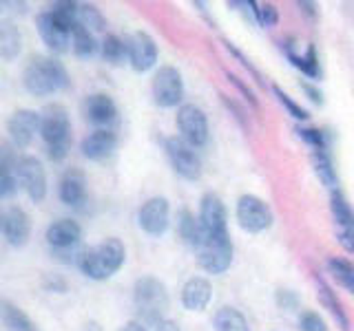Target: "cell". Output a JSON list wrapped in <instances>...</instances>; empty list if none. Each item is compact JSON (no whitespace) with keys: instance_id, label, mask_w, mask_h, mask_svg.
Wrapping results in <instances>:
<instances>
[{"instance_id":"1","label":"cell","mask_w":354,"mask_h":331,"mask_svg":"<svg viewBox=\"0 0 354 331\" xmlns=\"http://www.w3.org/2000/svg\"><path fill=\"white\" fill-rule=\"evenodd\" d=\"M127 261L124 243L115 237H109L97 245H91L82 252H77V268L91 281H106L111 279Z\"/></svg>"},{"instance_id":"2","label":"cell","mask_w":354,"mask_h":331,"mask_svg":"<svg viewBox=\"0 0 354 331\" xmlns=\"http://www.w3.org/2000/svg\"><path fill=\"white\" fill-rule=\"evenodd\" d=\"M75 25V3H58L36 18V29L51 53H64L71 44V27Z\"/></svg>"},{"instance_id":"3","label":"cell","mask_w":354,"mask_h":331,"mask_svg":"<svg viewBox=\"0 0 354 331\" xmlns=\"http://www.w3.org/2000/svg\"><path fill=\"white\" fill-rule=\"evenodd\" d=\"M22 84L36 97H47L60 88L69 86V73L55 58H42L33 55L22 71Z\"/></svg>"},{"instance_id":"4","label":"cell","mask_w":354,"mask_h":331,"mask_svg":"<svg viewBox=\"0 0 354 331\" xmlns=\"http://www.w3.org/2000/svg\"><path fill=\"white\" fill-rule=\"evenodd\" d=\"M40 135L53 161H62L71 150V119L60 104H49L40 115Z\"/></svg>"},{"instance_id":"5","label":"cell","mask_w":354,"mask_h":331,"mask_svg":"<svg viewBox=\"0 0 354 331\" xmlns=\"http://www.w3.org/2000/svg\"><path fill=\"white\" fill-rule=\"evenodd\" d=\"M133 301H136L142 323L155 327L162 320L164 309L169 307V294H166V287L160 279L144 276L133 287Z\"/></svg>"},{"instance_id":"6","label":"cell","mask_w":354,"mask_h":331,"mask_svg":"<svg viewBox=\"0 0 354 331\" xmlns=\"http://www.w3.org/2000/svg\"><path fill=\"white\" fill-rule=\"evenodd\" d=\"M195 252L199 268L206 274H224L232 263V241L228 232H224V234H204Z\"/></svg>"},{"instance_id":"7","label":"cell","mask_w":354,"mask_h":331,"mask_svg":"<svg viewBox=\"0 0 354 331\" xmlns=\"http://www.w3.org/2000/svg\"><path fill=\"white\" fill-rule=\"evenodd\" d=\"M151 93H153V102L160 108H171L177 106L184 97V82H182V73L175 69V66H160L153 75V84H151Z\"/></svg>"},{"instance_id":"8","label":"cell","mask_w":354,"mask_h":331,"mask_svg":"<svg viewBox=\"0 0 354 331\" xmlns=\"http://www.w3.org/2000/svg\"><path fill=\"white\" fill-rule=\"evenodd\" d=\"M237 221L241 230L250 232V234H259V232L272 225V210L263 199L254 194H243L237 201Z\"/></svg>"},{"instance_id":"9","label":"cell","mask_w":354,"mask_h":331,"mask_svg":"<svg viewBox=\"0 0 354 331\" xmlns=\"http://www.w3.org/2000/svg\"><path fill=\"white\" fill-rule=\"evenodd\" d=\"M164 150L180 177H184L188 181H197L202 177V161H199L197 152L182 137H169L164 141Z\"/></svg>"},{"instance_id":"10","label":"cell","mask_w":354,"mask_h":331,"mask_svg":"<svg viewBox=\"0 0 354 331\" xmlns=\"http://www.w3.org/2000/svg\"><path fill=\"white\" fill-rule=\"evenodd\" d=\"M177 130L191 148H199L208 141V119L206 113L195 104H184L177 110Z\"/></svg>"},{"instance_id":"11","label":"cell","mask_w":354,"mask_h":331,"mask_svg":"<svg viewBox=\"0 0 354 331\" xmlns=\"http://www.w3.org/2000/svg\"><path fill=\"white\" fill-rule=\"evenodd\" d=\"M124 47H127V60L138 73L151 71L155 62H158V44H155V40L149 33L144 31L131 33L124 40Z\"/></svg>"},{"instance_id":"12","label":"cell","mask_w":354,"mask_h":331,"mask_svg":"<svg viewBox=\"0 0 354 331\" xmlns=\"http://www.w3.org/2000/svg\"><path fill=\"white\" fill-rule=\"evenodd\" d=\"M16 174L20 185L25 188L31 201L40 203L44 194H47V177H44V168L38 157L33 154H27V157H20L18 166H16Z\"/></svg>"},{"instance_id":"13","label":"cell","mask_w":354,"mask_h":331,"mask_svg":"<svg viewBox=\"0 0 354 331\" xmlns=\"http://www.w3.org/2000/svg\"><path fill=\"white\" fill-rule=\"evenodd\" d=\"M169 214L171 208L164 197H153L144 201L138 212V223L149 237H162L169 230Z\"/></svg>"},{"instance_id":"14","label":"cell","mask_w":354,"mask_h":331,"mask_svg":"<svg viewBox=\"0 0 354 331\" xmlns=\"http://www.w3.org/2000/svg\"><path fill=\"white\" fill-rule=\"evenodd\" d=\"M7 132L9 139L14 141V146L27 148L33 141V137H36V132H40V113L29 108H18L7 119Z\"/></svg>"},{"instance_id":"15","label":"cell","mask_w":354,"mask_h":331,"mask_svg":"<svg viewBox=\"0 0 354 331\" xmlns=\"http://www.w3.org/2000/svg\"><path fill=\"white\" fill-rule=\"evenodd\" d=\"M199 225H202L204 234H224L226 230V208L221 199L213 192L202 197L199 203Z\"/></svg>"},{"instance_id":"16","label":"cell","mask_w":354,"mask_h":331,"mask_svg":"<svg viewBox=\"0 0 354 331\" xmlns=\"http://www.w3.org/2000/svg\"><path fill=\"white\" fill-rule=\"evenodd\" d=\"M0 230H3L9 245L22 248L31 234V223L27 212L18 205H11L7 212H3V225H0Z\"/></svg>"},{"instance_id":"17","label":"cell","mask_w":354,"mask_h":331,"mask_svg":"<svg viewBox=\"0 0 354 331\" xmlns=\"http://www.w3.org/2000/svg\"><path fill=\"white\" fill-rule=\"evenodd\" d=\"M115 143H118V137H115L113 130H111V128H97V130L91 132V135L84 137L82 154L86 159H91V161H102V159H106V157L113 154Z\"/></svg>"},{"instance_id":"18","label":"cell","mask_w":354,"mask_h":331,"mask_svg":"<svg viewBox=\"0 0 354 331\" xmlns=\"http://www.w3.org/2000/svg\"><path fill=\"white\" fill-rule=\"evenodd\" d=\"M82 237V228L73 219H60L49 225L47 230V243L51 250H73Z\"/></svg>"},{"instance_id":"19","label":"cell","mask_w":354,"mask_h":331,"mask_svg":"<svg viewBox=\"0 0 354 331\" xmlns=\"http://www.w3.org/2000/svg\"><path fill=\"white\" fill-rule=\"evenodd\" d=\"M213 298V285L202 276L188 279L182 287V305L188 312H204Z\"/></svg>"},{"instance_id":"20","label":"cell","mask_w":354,"mask_h":331,"mask_svg":"<svg viewBox=\"0 0 354 331\" xmlns=\"http://www.w3.org/2000/svg\"><path fill=\"white\" fill-rule=\"evenodd\" d=\"M84 110H86L88 121H91V124H95L97 128H106L109 124H113L115 117H118L115 102L106 93L88 95L86 104H84Z\"/></svg>"},{"instance_id":"21","label":"cell","mask_w":354,"mask_h":331,"mask_svg":"<svg viewBox=\"0 0 354 331\" xmlns=\"http://www.w3.org/2000/svg\"><path fill=\"white\" fill-rule=\"evenodd\" d=\"M58 194H60V201L64 205H80L86 197V183H84V177L77 172V170H69L62 179H60V188H58Z\"/></svg>"},{"instance_id":"22","label":"cell","mask_w":354,"mask_h":331,"mask_svg":"<svg viewBox=\"0 0 354 331\" xmlns=\"http://www.w3.org/2000/svg\"><path fill=\"white\" fill-rule=\"evenodd\" d=\"M22 49L20 29L9 20H0V58L16 60Z\"/></svg>"},{"instance_id":"23","label":"cell","mask_w":354,"mask_h":331,"mask_svg":"<svg viewBox=\"0 0 354 331\" xmlns=\"http://www.w3.org/2000/svg\"><path fill=\"white\" fill-rule=\"evenodd\" d=\"M213 329L215 331H250L248 320L235 307H221L213 316Z\"/></svg>"},{"instance_id":"24","label":"cell","mask_w":354,"mask_h":331,"mask_svg":"<svg viewBox=\"0 0 354 331\" xmlns=\"http://www.w3.org/2000/svg\"><path fill=\"white\" fill-rule=\"evenodd\" d=\"M177 232H180L186 245H191L193 250L204 239V230L199 225V219H195L193 212H188V210H180V214H177Z\"/></svg>"},{"instance_id":"25","label":"cell","mask_w":354,"mask_h":331,"mask_svg":"<svg viewBox=\"0 0 354 331\" xmlns=\"http://www.w3.org/2000/svg\"><path fill=\"white\" fill-rule=\"evenodd\" d=\"M0 318H3V323L7 325L9 331H38L33 320L22 309L7 301H0Z\"/></svg>"},{"instance_id":"26","label":"cell","mask_w":354,"mask_h":331,"mask_svg":"<svg viewBox=\"0 0 354 331\" xmlns=\"http://www.w3.org/2000/svg\"><path fill=\"white\" fill-rule=\"evenodd\" d=\"M71 47L77 58H91L97 51V40L86 27H82L80 22H75L71 27Z\"/></svg>"},{"instance_id":"27","label":"cell","mask_w":354,"mask_h":331,"mask_svg":"<svg viewBox=\"0 0 354 331\" xmlns=\"http://www.w3.org/2000/svg\"><path fill=\"white\" fill-rule=\"evenodd\" d=\"M75 22H80L82 27L88 31H104L106 29V20L100 14V9H95L88 3H75Z\"/></svg>"},{"instance_id":"28","label":"cell","mask_w":354,"mask_h":331,"mask_svg":"<svg viewBox=\"0 0 354 331\" xmlns=\"http://www.w3.org/2000/svg\"><path fill=\"white\" fill-rule=\"evenodd\" d=\"M100 55L113 66H120L122 62L127 60V47H124V40L113 36V33H106L104 40L100 42Z\"/></svg>"},{"instance_id":"29","label":"cell","mask_w":354,"mask_h":331,"mask_svg":"<svg viewBox=\"0 0 354 331\" xmlns=\"http://www.w3.org/2000/svg\"><path fill=\"white\" fill-rule=\"evenodd\" d=\"M328 272L332 279L337 281V285H341L346 292L354 294V265H350L343 259H330L328 261Z\"/></svg>"},{"instance_id":"30","label":"cell","mask_w":354,"mask_h":331,"mask_svg":"<svg viewBox=\"0 0 354 331\" xmlns=\"http://www.w3.org/2000/svg\"><path fill=\"white\" fill-rule=\"evenodd\" d=\"M313 163H315V170L319 174V179L324 181L328 188L335 190L337 188V172H335V166H332V159L328 150H313Z\"/></svg>"},{"instance_id":"31","label":"cell","mask_w":354,"mask_h":331,"mask_svg":"<svg viewBox=\"0 0 354 331\" xmlns=\"http://www.w3.org/2000/svg\"><path fill=\"white\" fill-rule=\"evenodd\" d=\"M330 208H332V217H335V221L341 225V230L354 228V212L350 210L348 201L343 199L341 192H332Z\"/></svg>"},{"instance_id":"32","label":"cell","mask_w":354,"mask_h":331,"mask_svg":"<svg viewBox=\"0 0 354 331\" xmlns=\"http://www.w3.org/2000/svg\"><path fill=\"white\" fill-rule=\"evenodd\" d=\"M319 283V296H321V303H324L328 309H330V314L337 318V323L341 325V329L343 331H348V327H350V323H348V318H346V314H343V309H341V305H339V301H335V296H332V292H330V287L324 283V281H317Z\"/></svg>"},{"instance_id":"33","label":"cell","mask_w":354,"mask_h":331,"mask_svg":"<svg viewBox=\"0 0 354 331\" xmlns=\"http://www.w3.org/2000/svg\"><path fill=\"white\" fill-rule=\"evenodd\" d=\"M290 62L297 66V69H301L306 75H310V77H319V62H317L315 47H310V49H308V55H306V58H299V55H292V53H290Z\"/></svg>"},{"instance_id":"34","label":"cell","mask_w":354,"mask_h":331,"mask_svg":"<svg viewBox=\"0 0 354 331\" xmlns=\"http://www.w3.org/2000/svg\"><path fill=\"white\" fill-rule=\"evenodd\" d=\"M274 95H277V99H279V102L288 108V113H290L295 119H301V121H304V119H308V117H310V115H308V110L299 106L290 95L281 91L279 86H274Z\"/></svg>"},{"instance_id":"35","label":"cell","mask_w":354,"mask_h":331,"mask_svg":"<svg viewBox=\"0 0 354 331\" xmlns=\"http://www.w3.org/2000/svg\"><path fill=\"white\" fill-rule=\"evenodd\" d=\"M254 18L261 27H274L277 20H279V14H277V9L272 5H257L254 3Z\"/></svg>"},{"instance_id":"36","label":"cell","mask_w":354,"mask_h":331,"mask_svg":"<svg viewBox=\"0 0 354 331\" xmlns=\"http://www.w3.org/2000/svg\"><path fill=\"white\" fill-rule=\"evenodd\" d=\"M297 135L301 137L306 143H310L315 150H324L326 148V135L317 128H297Z\"/></svg>"},{"instance_id":"37","label":"cell","mask_w":354,"mask_h":331,"mask_svg":"<svg viewBox=\"0 0 354 331\" xmlns=\"http://www.w3.org/2000/svg\"><path fill=\"white\" fill-rule=\"evenodd\" d=\"M299 327H301V331H328L324 318L315 312H304L299 318Z\"/></svg>"},{"instance_id":"38","label":"cell","mask_w":354,"mask_h":331,"mask_svg":"<svg viewBox=\"0 0 354 331\" xmlns=\"http://www.w3.org/2000/svg\"><path fill=\"white\" fill-rule=\"evenodd\" d=\"M18 161H20V157H16L14 148H11L9 143H0V168L11 172L18 166Z\"/></svg>"},{"instance_id":"39","label":"cell","mask_w":354,"mask_h":331,"mask_svg":"<svg viewBox=\"0 0 354 331\" xmlns=\"http://www.w3.org/2000/svg\"><path fill=\"white\" fill-rule=\"evenodd\" d=\"M16 194V179L9 170L0 168V197H11Z\"/></svg>"},{"instance_id":"40","label":"cell","mask_w":354,"mask_h":331,"mask_svg":"<svg viewBox=\"0 0 354 331\" xmlns=\"http://www.w3.org/2000/svg\"><path fill=\"white\" fill-rule=\"evenodd\" d=\"M339 243L343 245V250H348L350 254H354V228L341 230L339 232Z\"/></svg>"},{"instance_id":"41","label":"cell","mask_w":354,"mask_h":331,"mask_svg":"<svg viewBox=\"0 0 354 331\" xmlns=\"http://www.w3.org/2000/svg\"><path fill=\"white\" fill-rule=\"evenodd\" d=\"M279 305H281L283 309L295 307V305H297V298H295L290 292H279Z\"/></svg>"},{"instance_id":"42","label":"cell","mask_w":354,"mask_h":331,"mask_svg":"<svg viewBox=\"0 0 354 331\" xmlns=\"http://www.w3.org/2000/svg\"><path fill=\"white\" fill-rule=\"evenodd\" d=\"M155 331H182L180 327H177V323H173V320H160L158 325H155Z\"/></svg>"},{"instance_id":"43","label":"cell","mask_w":354,"mask_h":331,"mask_svg":"<svg viewBox=\"0 0 354 331\" xmlns=\"http://www.w3.org/2000/svg\"><path fill=\"white\" fill-rule=\"evenodd\" d=\"M301 88H304V91L308 93V97H310V99H313V102L321 104V93L317 91V88H315V86H310V84H306V82H304V84H301Z\"/></svg>"},{"instance_id":"44","label":"cell","mask_w":354,"mask_h":331,"mask_svg":"<svg viewBox=\"0 0 354 331\" xmlns=\"http://www.w3.org/2000/svg\"><path fill=\"white\" fill-rule=\"evenodd\" d=\"M228 77H230V82H232V84H235V86L239 88V91H243V95H246V97L250 99V102L254 104V97H252V93H250V91H248V88H246V86H243V84L239 82V77H235V75H230V73H228Z\"/></svg>"},{"instance_id":"45","label":"cell","mask_w":354,"mask_h":331,"mask_svg":"<svg viewBox=\"0 0 354 331\" xmlns=\"http://www.w3.org/2000/svg\"><path fill=\"white\" fill-rule=\"evenodd\" d=\"M120 331H147V327H144L142 323H138V320H131V323L122 325Z\"/></svg>"},{"instance_id":"46","label":"cell","mask_w":354,"mask_h":331,"mask_svg":"<svg viewBox=\"0 0 354 331\" xmlns=\"http://www.w3.org/2000/svg\"><path fill=\"white\" fill-rule=\"evenodd\" d=\"M0 225H3V210H0Z\"/></svg>"}]
</instances>
